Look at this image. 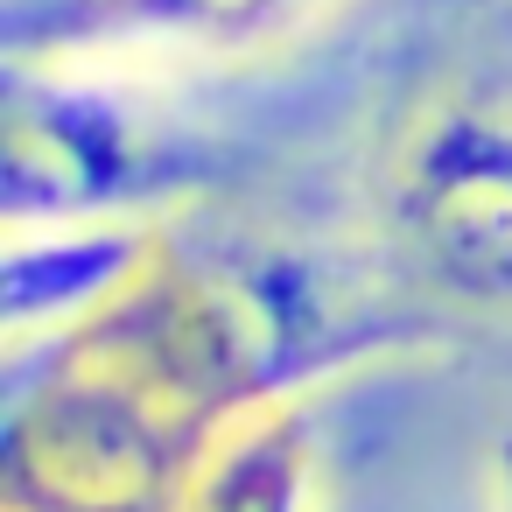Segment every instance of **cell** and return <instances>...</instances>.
<instances>
[{
  "label": "cell",
  "mask_w": 512,
  "mask_h": 512,
  "mask_svg": "<svg viewBox=\"0 0 512 512\" xmlns=\"http://www.w3.org/2000/svg\"><path fill=\"white\" fill-rule=\"evenodd\" d=\"M211 141L148 113L134 92L106 85L99 64H29L0 71V218L15 225H106L197 197L211 183Z\"/></svg>",
  "instance_id": "6da1fadb"
},
{
  "label": "cell",
  "mask_w": 512,
  "mask_h": 512,
  "mask_svg": "<svg viewBox=\"0 0 512 512\" xmlns=\"http://www.w3.org/2000/svg\"><path fill=\"white\" fill-rule=\"evenodd\" d=\"M400 253L463 302H512V92H463L414 120L386 176Z\"/></svg>",
  "instance_id": "7a4b0ae2"
},
{
  "label": "cell",
  "mask_w": 512,
  "mask_h": 512,
  "mask_svg": "<svg viewBox=\"0 0 512 512\" xmlns=\"http://www.w3.org/2000/svg\"><path fill=\"white\" fill-rule=\"evenodd\" d=\"M330 0H8L0 43L29 64L120 57H246L302 29Z\"/></svg>",
  "instance_id": "3957f363"
},
{
  "label": "cell",
  "mask_w": 512,
  "mask_h": 512,
  "mask_svg": "<svg viewBox=\"0 0 512 512\" xmlns=\"http://www.w3.org/2000/svg\"><path fill=\"white\" fill-rule=\"evenodd\" d=\"M155 267V232L134 218L106 225H15L0 246V330L8 351L36 337L64 344L113 316Z\"/></svg>",
  "instance_id": "277c9868"
},
{
  "label": "cell",
  "mask_w": 512,
  "mask_h": 512,
  "mask_svg": "<svg viewBox=\"0 0 512 512\" xmlns=\"http://www.w3.org/2000/svg\"><path fill=\"white\" fill-rule=\"evenodd\" d=\"M176 512H316V442L295 407L225 421L183 470Z\"/></svg>",
  "instance_id": "5b68a950"
},
{
  "label": "cell",
  "mask_w": 512,
  "mask_h": 512,
  "mask_svg": "<svg viewBox=\"0 0 512 512\" xmlns=\"http://www.w3.org/2000/svg\"><path fill=\"white\" fill-rule=\"evenodd\" d=\"M491 512H512V435L491 442Z\"/></svg>",
  "instance_id": "8992f818"
}]
</instances>
